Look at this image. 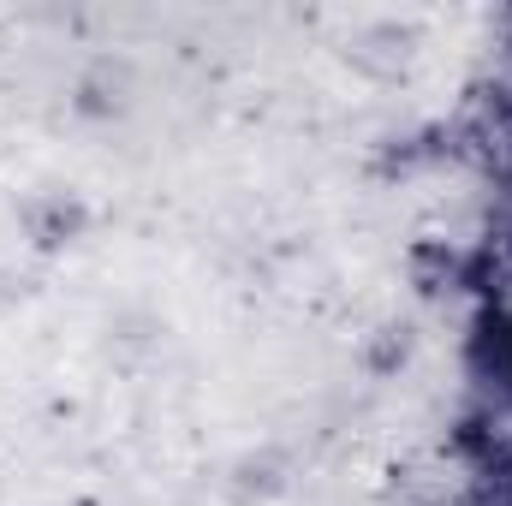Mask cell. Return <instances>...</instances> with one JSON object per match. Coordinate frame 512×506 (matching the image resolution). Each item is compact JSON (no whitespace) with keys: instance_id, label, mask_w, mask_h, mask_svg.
Masks as SVG:
<instances>
[{"instance_id":"obj_1","label":"cell","mask_w":512,"mask_h":506,"mask_svg":"<svg viewBox=\"0 0 512 506\" xmlns=\"http://www.w3.org/2000/svg\"><path fill=\"white\" fill-rule=\"evenodd\" d=\"M84 227V209H72V203H48L42 215H36V239L42 245H60V239H72Z\"/></svg>"}]
</instances>
